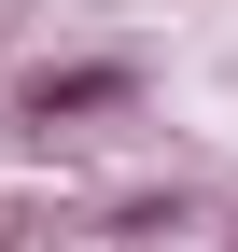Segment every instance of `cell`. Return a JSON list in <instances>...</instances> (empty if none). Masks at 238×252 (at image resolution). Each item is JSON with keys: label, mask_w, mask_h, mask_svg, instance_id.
Here are the masks:
<instances>
[{"label": "cell", "mask_w": 238, "mask_h": 252, "mask_svg": "<svg viewBox=\"0 0 238 252\" xmlns=\"http://www.w3.org/2000/svg\"><path fill=\"white\" fill-rule=\"evenodd\" d=\"M98 112H140V56H70L14 84V126H98Z\"/></svg>", "instance_id": "1"}]
</instances>
